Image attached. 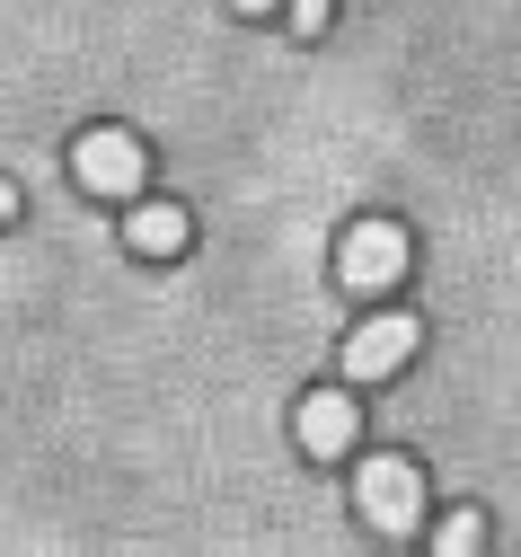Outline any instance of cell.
I'll return each instance as SVG.
<instances>
[{
	"mask_svg": "<svg viewBox=\"0 0 521 557\" xmlns=\"http://www.w3.org/2000/svg\"><path fill=\"white\" fill-rule=\"evenodd\" d=\"M353 496H362V522H371V531H389V540L424 531V469L398 460V451H371V460L353 469Z\"/></svg>",
	"mask_w": 521,
	"mask_h": 557,
	"instance_id": "7a4b0ae2",
	"label": "cell"
},
{
	"mask_svg": "<svg viewBox=\"0 0 521 557\" xmlns=\"http://www.w3.org/2000/svg\"><path fill=\"white\" fill-rule=\"evenodd\" d=\"M291 36H327V0H291Z\"/></svg>",
	"mask_w": 521,
	"mask_h": 557,
	"instance_id": "ba28073f",
	"label": "cell"
},
{
	"mask_svg": "<svg viewBox=\"0 0 521 557\" xmlns=\"http://www.w3.org/2000/svg\"><path fill=\"white\" fill-rule=\"evenodd\" d=\"M291 425H301V451L310 460H345L362 443V407H353V389H310Z\"/></svg>",
	"mask_w": 521,
	"mask_h": 557,
	"instance_id": "5b68a950",
	"label": "cell"
},
{
	"mask_svg": "<svg viewBox=\"0 0 521 557\" xmlns=\"http://www.w3.org/2000/svg\"><path fill=\"white\" fill-rule=\"evenodd\" d=\"M398 274H407V231L398 222H353L336 239V284L345 293H389Z\"/></svg>",
	"mask_w": 521,
	"mask_h": 557,
	"instance_id": "3957f363",
	"label": "cell"
},
{
	"mask_svg": "<svg viewBox=\"0 0 521 557\" xmlns=\"http://www.w3.org/2000/svg\"><path fill=\"white\" fill-rule=\"evenodd\" d=\"M71 177H80L98 203H133L141 186H151V143L124 133V124H98V133L71 143Z\"/></svg>",
	"mask_w": 521,
	"mask_h": 557,
	"instance_id": "6da1fadb",
	"label": "cell"
},
{
	"mask_svg": "<svg viewBox=\"0 0 521 557\" xmlns=\"http://www.w3.org/2000/svg\"><path fill=\"white\" fill-rule=\"evenodd\" d=\"M124 248H133V257H151V265L186 257V213H177V203H141V195H133V213H124Z\"/></svg>",
	"mask_w": 521,
	"mask_h": 557,
	"instance_id": "8992f818",
	"label": "cell"
},
{
	"mask_svg": "<svg viewBox=\"0 0 521 557\" xmlns=\"http://www.w3.org/2000/svg\"><path fill=\"white\" fill-rule=\"evenodd\" d=\"M231 10H239V18H265V10H283V0H231Z\"/></svg>",
	"mask_w": 521,
	"mask_h": 557,
	"instance_id": "30bf717a",
	"label": "cell"
},
{
	"mask_svg": "<svg viewBox=\"0 0 521 557\" xmlns=\"http://www.w3.org/2000/svg\"><path fill=\"white\" fill-rule=\"evenodd\" d=\"M10 222H18V186L0 177V231H10Z\"/></svg>",
	"mask_w": 521,
	"mask_h": 557,
	"instance_id": "9c48e42d",
	"label": "cell"
},
{
	"mask_svg": "<svg viewBox=\"0 0 521 557\" xmlns=\"http://www.w3.org/2000/svg\"><path fill=\"white\" fill-rule=\"evenodd\" d=\"M433 548H442V557H477V548H486V513H442V522H433Z\"/></svg>",
	"mask_w": 521,
	"mask_h": 557,
	"instance_id": "52a82bcc",
	"label": "cell"
},
{
	"mask_svg": "<svg viewBox=\"0 0 521 557\" xmlns=\"http://www.w3.org/2000/svg\"><path fill=\"white\" fill-rule=\"evenodd\" d=\"M424 345V327L407 319V310H381V319H362L353 336H345V381H389L407 355Z\"/></svg>",
	"mask_w": 521,
	"mask_h": 557,
	"instance_id": "277c9868",
	"label": "cell"
}]
</instances>
